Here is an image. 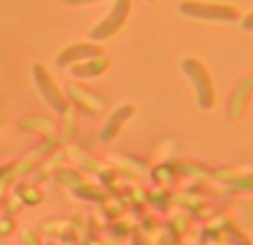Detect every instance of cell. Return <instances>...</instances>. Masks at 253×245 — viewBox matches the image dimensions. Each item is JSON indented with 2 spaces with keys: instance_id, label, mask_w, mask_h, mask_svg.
Listing matches in <instances>:
<instances>
[{
  "instance_id": "6da1fadb",
  "label": "cell",
  "mask_w": 253,
  "mask_h": 245,
  "mask_svg": "<svg viewBox=\"0 0 253 245\" xmlns=\"http://www.w3.org/2000/svg\"><path fill=\"white\" fill-rule=\"evenodd\" d=\"M182 71L191 78L193 87L198 94V105L200 110H211L215 103V89H213V80H211L207 67L202 65L196 58H184L182 61Z\"/></svg>"
},
{
  "instance_id": "5b68a950",
  "label": "cell",
  "mask_w": 253,
  "mask_h": 245,
  "mask_svg": "<svg viewBox=\"0 0 253 245\" xmlns=\"http://www.w3.org/2000/svg\"><path fill=\"white\" fill-rule=\"evenodd\" d=\"M102 56V49L98 47V45H71V47H67L65 52L58 56V65L65 67L69 65V62H76V61H89V58H98Z\"/></svg>"
},
{
  "instance_id": "9c48e42d",
  "label": "cell",
  "mask_w": 253,
  "mask_h": 245,
  "mask_svg": "<svg viewBox=\"0 0 253 245\" xmlns=\"http://www.w3.org/2000/svg\"><path fill=\"white\" fill-rule=\"evenodd\" d=\"M67 4H87V2H98V0H65Z\"/></svg>"
},
{
  "instance_id": "3957f363",
  "label": "cell",
  "mask_w": 253,
  "mask_h": 245,
  "mask_svg": "<svg viewBox=\"0 0 253 245\" xmlns=\"http://www.w3.org/2000/svg\"><path fill=\"white\" fill-rule=\"evenodd\" d=\"M129 11H131V0H116L114 9L109 11V16H107L100 25L93 27L89 36H91L93 40H105V38H109V36H114L116 31L125 25Z\"/></svg>"
},
{
  "instance_id": "8992f818",
  "label": "cell",
  "mask_w": 253,
  "mask_h": 245,
  "mask_svg": "<svg viewBox=\"0 0 253 245\" xmlns=\"http://www.w3.org/2000/svg\"><path fill=\"white\" fill-rule=\"evenodd\" d=\"M129 116H133V107L131 105H123L120 110L114 112V116L109 119V122L105 125V129H102V138L105 140H111L116 134L120 131V127L125 125V121L129 119Z\"/></svg>"
},
{
  "instance_id": "ba28073f",
  "label": "cell",
  "mask_w": 253,
  "mask_h": 245,
  "mask_svg": "<svg viewBox=\"0 0 253 245\" xmlns=\"http://www.w3.org/2000/svg\"><path fill=\"white\" fill-rule=\"evenodd\" d=\"M242 27H245L247 31H253V11L247 13V16H242Z\"/></svg>"
},
{
  "instance_id": "7a4b0ae2",
  "label": "cell",
  "mask_w": 253,
  "mask_h": 245,
  "mask_svg": "<svg viewBox=\"0 0 253 245\" xmlns=\"http://www.w3.org/2000/svg\"><path fill=\"white\" fill-rule=\"evenodd\" d=\"M180 13L196 20H220V22H238L242 13L231 4H209V2H180Z\"/></svg>"
},
{
  "instance_id": "30bf717a",
  "label": "cell",
  "mask_w": 253,
  "mask_h": 245,
  "mask_svg": "<svg viewBox=\"0 0 253 245\" xmlns=\"http://www.w3.org/2000/svg\"><path fill=\"white\" fill-rule=\"evenodd\" d=\"M149 2H151V0H149Z\"/></svg>"
},
{
  "instance_id": "277c9868",
  "label": "cell",
  "mask_w": 253,
  "mask_h": 245,
  "mask_svg": "<svg viewBox=\"0 0 253 245\" xmlns=\"http://www.w3.org/2000/svg\"><path fill=\"white\" fill-rule=\"evenodd\" d=\"M251 92H253V76H247V78L242 80L240 85H238V89L233 92L231 101H229V110H227L229 119L236 121V119H240V116L245 114L247 103H249Z\"/></svg>"
},
{
  "instance_id": "52a82bcc",
  "label": "cell",
  "mask_w": 253,
  "mask_h": 245,
  "mask_svg": "<svg viewBox=\"0 0 253 245\" xmlns=\"http://www.w3.org/2000/svg\"><path fill=\"white\" fill-rule=\"evenodd\" d=\"M107 69V58L98 56V58H89V62L84 65H76L74 74L76 76H98Z\"/></svg>"
}]
</instances>
